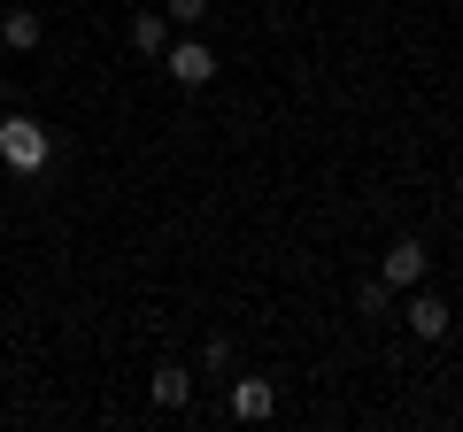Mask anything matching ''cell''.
I'll return each mask as SVG.
<instances>
[{
    "label": "cell",
    "instance_id": "6da1fadb",
    "mask_svg": "<svg viewBox=\"0 0 463 432\" xmlns=\"http://www.w3.org/2000/svg\"><path fill=\"white\" fill-rule=\"evenodd\" d=\"M0 163L16 170V178H39L54 163V132L39 117H0Z\"/></svg>",
    "mask_w": 463,
    "mask_h": 432
},
{
    "label": "cell",
    "instance_id": "7a4b0ae2",
    "mask_svg": "<svg viewBox=\"0 0 463 432\" xmlns=\"http://www.w3.org/2000/svg\"><path fill=\"white\" fill-rule=\"evenodd\" d=\"M163 70H170V85L201 93V85L216 78V54H209V39H170V47H163Z\"/></svg>",
    "mask_w": 463,
    "mask_h": 432
},
{
    "label": "cell",
    "instance_id": "3957f363",
    "mask_svg": "<svg viewBox=\"0 0 463 432\" xmlns=\"http://www.w3.org/2000/svg\"><path fill=\"white\" fill-rule=\"evenodd\" d=\"M425 270H432V255H425V239H394V248L379 255V278L394 286V294H410V286H425Z\"/></svg>",
    "mask_w": 463,
    "mask_h": 432
},
{
    "label": "cell",
    "instance_id": "277c9868",
    "mask_svg": "<svg viewBox=\"0 0 463 432\" xmlns=\"http://www.w3.org/2000/svg\"><path fill=\"white\" fill-rule=\"evenodd\" d=\"M232 417H240V425H263L270 409H279V386L270 379H232V401H224Z\"/></svg>",
    "mask_w": 463,
    "mask_h": 432
},
{
    "label": "cell",
    "instance_id": "5b68a950",
    "mask_svg": "<svg viewBox=\"0 0 463 432\" xmlns=\"http://www.w3.org/2000/svg\"><path fill=\"white\" fill-rule=\"evenodd\" d=\"M402 324H410L417 340H448V301L425 294V286H410V309H402Z\"/></svg>",
    "mask_w": 463,
    "mask_h": 432
},
{
    "label": "cell",
    "instance_id": "8992f818",
    "mask_svg": "<svg viewBox=\"0 0 463 432\" xmlns=\"http://www.w3.org/2000/svg\"><path fill=\"white\" fill-rule=\"evenodd\" d=\"M39 39H47L39 8H8V16H0V47L8 54H39Z\"/></svg>",
    "mask_w": 463,
    "mask_h": 432
},
{
    "label": "cell",
    "instance_id": "52a82bcc",
    "mask_svg": "<svg viewBox=\"0 0 463 432\" xmlns=\"http://www.w3.org/2000/svg\"><path fill=\"white\" fill-rule=\"evenodd\" d=\"M147 394H155V409H185V401H194V371L185 363H163L147 379Z\"/></svg>",
    "mask_w": 463,
    "mask_h": 432
},
{
    "label": "cell",
    "instance_id": "ba28073f",
    "mask_svg": "<svg viewBox=\"0 0 463 432\" xmlns=\"http://www.w3.org/2000/svg\"><path fill=\"white\" fill-rule=\"evenodd\" d=\"M163 47H170V16H163V8H139V16H132V54L163 62Z\"/></svg>",
    "mask_w": 463,
    "mask_h": 432
},
{
    "label": "cell",
    "instance_id": "9c48e42d",
    "mask_svg": "<svg viewBox=\"0 0 463 432\" xmlns=\"http://www.w3.org/2000/svg\"><path fill=\"white\" fill-rule=\"evenodd\" d=\"M163 16H170V32H201L209 23V0H163Z\"/></svg>",
    "mask_w": 463,
    "mask_h": 432
},
{
    "label": "cell",
    "instance_id": "30bf717a",
    "mask_svg": "<svg viewBox=\"0 0 463 432\" xmlns=\"http://www.w3.org/2000/svg\"><path fill=\"white\" fill-rule=\"evenodd\" d=\"M355 309H364V316H394V286H386V278H371L364 294H355Z\"/></svg>",
    "mask_w": 463,
    "mask_h": 432
},
{
    "label": "cell",
    "instance_id": "8fae6325",
    "mask_svg": "<svg viewBox=\"0 0 463 432\" xmlns=\"http://www.w3.org/2000/svg\"><path fill=\"white\" fill-rule=\"evenodd\" d=\"M201 371H232V340H224V333L201 340Z\"/></svg>",
    "mask_w": 463,
    "mask_h": 432
},
{
    "label": "cell",
    "instance_id": "7c38bea8",
    "mask_svg": "<svg viewBox=\"0 0 463 432\" xmlns=\"http://www.w3.org/2000/svg\"><path fill=\"white\" fill-rule=\"evenodd\" d=\"M456 417H463V394H456Z\"/></svg>",
    "mask_w": 463,
    "mask_h": 432
},
{
    "label": "cell",
    "instance_id": "4fadbf2b",
    "mask_svg": "<svg viewBox=\"0 0 463 432\" xmlns=\"http://www.w3.org/2000/svg\"><path fill=\"white\" fill-rule=\"evenodd\" d=\"M0 54H8V47H0Z\"/></svg>",
    "mask_w": 463,
    "mask_h": 432
}]
</instances>
